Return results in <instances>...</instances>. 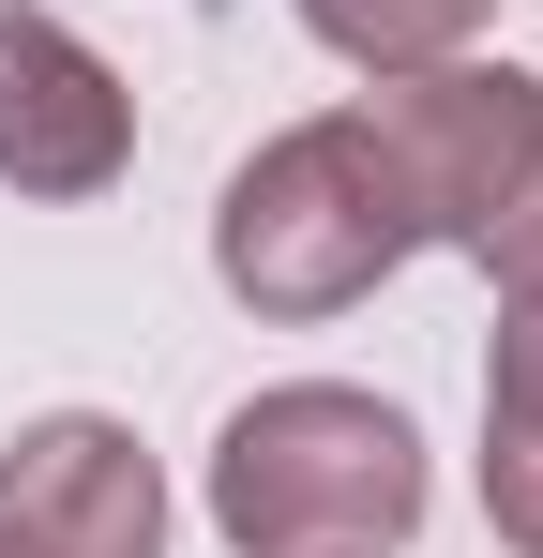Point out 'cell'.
Returning <instances> with one entry per match:
<instances>
[{"label":"cell","instance_id":"10","mask_svg":"<svg viewBox=\"0 0 543 558\" xmlns=\"http://www.w3.org/2000/svg\"><path fill=\"white\" fill-rule=\"evenodd\" d=\"M0 558H31V544H0Z\"/></svg>","mask_w":543,"mask_h":558},{"label":"cell","instance_id":"6","mask_svg":"<svg viewBox=\"0 0 543 558\" xmlns=\"http://www.w3.org/2000/svg\"><path fill=\"white\" fill-rule=\"evenodd\" d=\"M348 76H408V61H452L468 31H483V0H287Z\"/></svg>","mask_w":543,"mask_h":558},{"label":"cell","instance_id":"9","mask_svg":"<svg viewBox=\"0 0 543 558\" xmlns=\"http://www.w3.org/2000/svg\"><path fill=\"white\" fill-rule=\"evenodd\" d=\"M468 257H483V272H498V302H514V287H543V151H529V182L498 196V227H483V242H468Z\"/></svg>","mask_w":543,"mask_h":558},{"label":"cell","instance_id":"3","mask_svg":"<svg viewBox=\"0 0 543 558\" xmlns=\"http://www.w3.org/2000/svg\"><path fill=\"white\" fill-rule=\"evenodd\" d=\"M362 151L393 167V196H408V227L423 242H483L498 227V196L529 182V151H543V76L529 61H408V76H362Z\"/></svg>","mask_w":543,"mask_h":558},{"label":"cell","instance_id":"7","mask_svg":"<svg viewBox=\"0 0 543 558\" xmlns=\"http://www.w3.org/2000/svg\"><path fill=\"white\" fill-rule=\"evenodd\" d=\"M483 513L514 558H543V423H483Z\"/></svg>","mask_w":543,"mask_h":558},{"label":"cell","instance_id":"1","mask_svg":"<svg viewBox=\"0 0 543 558\" xmlns=\"http://www.w3.org/2000/svg\"><path fill=\"white\" fill-rule=\"evenodd\" d=\"M227 558H408L438 468H423V423L393 392H348V377H272L212 423V468H196Z\"/></svg>","mask_w":543,"mask_h":558},{"label":"cell","instance_id":"8","mask_svg":"<svg viewBox=\"0 0 543 558\" xmlns=\"http://www.w3.org/2000/svg\"><path fill=\"white\" fill-rule=\"evenodd\" d=\"M483 423H543V287L498 302V348H483Z\"/></svg>","mask_w":543,"mask_h":558},{"label":"cell","instance_id":"2","mask_svg":"<svg viewBox=\"0 0 543 558\" xmlns=\"http://www.w3.org/2000/svg\"><path fill=\"white\" fill-rule=\"evenodd\" d=\"M408 257H423V227H408V196L362 151L348 106H333V121H287V136L242 151L227 196H212V272H227L242 317H348V302H377Z\"/></svg>","mask_w":543,"mask_h":558},{"label":"cell","instance_id":"4","mask_svg":"<svg viewBox=\"0 0 543 558\" xmlns=\"http://www.w3.org/2000/svg\"><path fill=\"white\" fill-rule=\"evenodd\" d=\"M136 167V92H121V61L76 46L46 0H0V182L46 196V211H76Z\"/></svg>","mask_w":543,"mask_h":558},{"label":"cell","instance_id":"5","mask_svg":"<svg viewBox=\"0 0 543 558\" xmlns=\"http://www.w3.org/2000/svg\"><path fill=\"white\" fill-rule=\"evenodd\" d=\"M0 544L31 558H167V468L106 408H46L0 438Z\"/></svg>","mask_w":543,"mask_h":558}]
</instances>
